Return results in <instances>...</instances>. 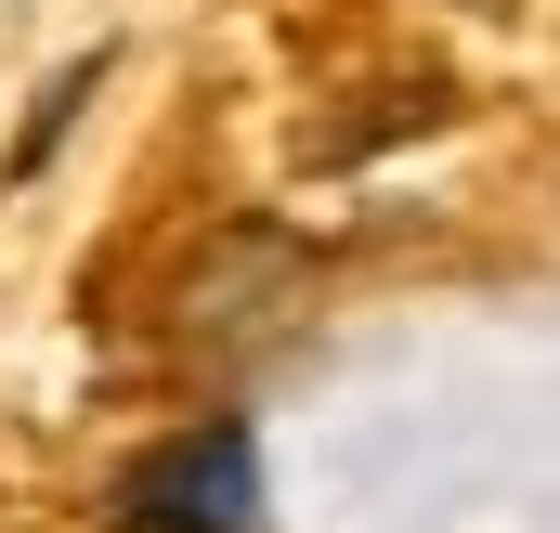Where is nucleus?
<instances>
[{"label": "nucleus", "mask_w": 560, "mask_h": 533, "mask_svg": "<svg viewBox=\"0 0 560 533\" xmlns=\"http://www.w3.org/2000/svg\"><path fill=\"white\" fill-rule=\"evenodd\" d=\"M118 521L131 533H261V455H248V429L156 442L131 469V495H118Z\"/></svg>", "instance_id": "obj_1"}, {"label": "nucleus", "mask_w": 560, "mask_h": 533, "mask_svg": "<svg viewBox=\"0 0 560 533\" xmlns=\"http://www.w3.org/2000/svg\"><path fill=\"white\" fill-rule=\"evenodd\" d=\"M92 79H105V52H79V66H66V79H52L39 105H26V143H13V182H26V169H52V143H66V118L92 105Z\"/></svg>", "instance_id": "obj_2"}]
</instances>
